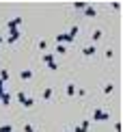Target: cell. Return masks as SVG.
I'll return each instance as SVG.
<instances>
[{
	"mask_svg": "<svg viewBox=\"0 0 123 132\" xmlns=\"http://www.w3.org/2000/svg\"><path fill=\"white\" fill-rule=\"evenodd\" d=\"M76 35H78V26H74L69 32H65V35H56V43L58 46H63V43H71L76 39Z\"/></svg>",
	"mask_w": 123,
	"mask_h": 132,
	"instance_id": "6da1fadb",
	"label": "cell"
},
{
	"mask_svg": "<svg viewBox=\"0 0 123 132\" xmlns=\"http://www.w3.org/2000/svg\"><path fill=\"white\" fill-rule=\"evenodd\" d=\"M15 97H17V102L22 104V106H26V108H32V106H35V100H32V97H28L24 91H20Z\"/></svg>",
	"mask_w": 123,
	"mask_h": 132,
	"instance_id": "7a4b0ae2",
	"label": "cell"
},
{
	"mask_svg": "<svg viewBox=\"0 0 123 132\" xmlns=\"http://www.w3.org/2000/svg\"><path fill=\"white\" fill-rule=\"evenodd\" d=\"M108 119H110V115L106 111H102V108H95L93 111V121H108Z\"/></svg>",
	"mask_w": 123,
	"mask_h": 132,
	"instance_id": "3957f363",
	"label": "cell"
},
{
	"mask_svg": "<svg viewBox=\"0 0 123 132\" xmlns=\"http://www.w3.org/2000/svg\"><path fill=\"white\" fill-rule=\"evenodd\" d=\"M41 61L46 63V65H48L50 69H58V65L54 63V54H52V52H46V54H43V56H41Z\"/></svg>",
	"mask_w": 123,
	"mask_h": 132,
	"instance_id": "277c9868",
	"label": "cell"
},
{
	"mask_svg": "<svg viewBox=\"0 0 123 132\" xmlns=\"http://www.w3.org/2000/svg\"><path fill=\"white\" fill-rule=\"evenodd\" d=\"M22 18H13V20H9L7 22V30H17V26H22Z\"/></svg>",
	"mask_w": 123,
	"mask_h": 132,
	"instance_id": "5b68a950",
	"label": "cell"
},
{
	"mask_svg": "<svg viewBox=\"0 0 123 132\" xmlns=\"http://www.w3.org/2000/svg\"><path fill=\"white\" fill-rule=\"evenodd\" d=\"M22 37V32H20V28L17 30H9V37H7V43H15Z\"/></svg>",
	"mask_w": 123,
	"mask_h": 132,
	"instance_id": "8992f818",
	"label": "cell"
},
{
	"mask_svg": "<svg viewBox=\"0 0 123 132\" xmlns=\"http://www.w3.org/2000/svg\"><path fill=\"white\" fill-rule=\"evenodd\" d=\"M52 95H54V89L52 87H46V89H43V93H41V100H52Z\"/></svg>",
	"mask_w": 123,
	"mask_h": 132,
	"instance_id": "52a82bcc",
	"label": "cell"
},
{
	"mask_svg": "<svg viewBox=\"0 0 123 132\" xmlns=\"http://www.w3.org/2000/svg\"><path fill=\"white\" fill-rule=\"evenodd\" d=\"M95 52H97V46H95V43H93V46H86L84 50H82L84 56H95Z\"/></svg>",
	"mask_w": 123,
	"mask_h": 132,
	"instance_id": "ba28073f",
	"label": "cell"
},
{
	"mask_svg": "<svg viewBox=\"0 0 123 132\" xmlns=\"http://www.w3.org/2000/svg\"><path fill=\"white\" fill-rule=\"evenodd\" d=\"M0 104H2V106H9L11 104V95L7 91H2V95H0Z\"/></svg>",
	"mask_w": 123,
	"mask_h": 132,
	"instance_id": "9c48e42d",
	"label": "cell"
},
{
	"mask_svg": "<svg viewBox=\"0 0 123 132\" xmlns=\"http://www.w3.org/2000/svg\"><path fill=\"white\" fill-rule=\"evenodd\" d=\"M65 93H67V97H74V95H76V85H74V82H69V85H67Z\"/></svg>",
	"mask_w": 123,
	"mask_h": 132,
	"instance_id": "30bf717a",
	"label": "cell"
},
{
	"mask_svg": "<svg viewBox=\"0 0 123 132\" xmlns=\"http://www.w3.org/2000/svg\"><path fill=\"white\" fill-rule=\"evenodd\" d=\"M20 78L22 80H30L32 78V69H22L20 71Z\"/></svg>",
	"mask_w": 123,
	"mask_h": 132,
	"instance_id": "8fae6325",
	"label": "cell"
},
{
	"mask_svg": "<svg viewBox=\"0 0 123 132\" xmlns=\"http://www.w3.org/2000/svg\"><path fill=\"white\" fill-rule=\"evenodd\" d=\"M89 123H91V121H82L80 126H76L74 132H86V130H89Z\"/></svg>",
	"mask_w": 123,
	"mask_h": 132,
	"instance_id": "7c38bea8",
	"label": "cell"
},
{
	"mask_svg": "<svg viewBox=\"0 0 123 132\" xmlns=\"http://www.w3.org/2000/svg\"><path fill=\"white\" fill-rule=\"evenodd\" d=\"M102 37H104V32H102V28H97V30H93L91 39H93V41H99V39H102Z\"/></svg>",
	"mask_w": 123,
	"mask_h": 132,
	"instance_id": "4fadbf2b",
	"label": "cell"
},
{
	"mask_svg": "<svg viewBox=\"0 0 123 132\" xmlns=\"http://www.w3.org/2000/svg\"><path fill=\"white\" fill-rule=\"evenodd\" d=\"M84 15H86V18H95L97 11H95V7H86V9H84Z\"/></svg>",
	"mask_w": 123,
	"mask_h": 132,
	"instance_id": "5bb4252c",
	"label": "cell"
},
{
	"mask_svg": "<svg viewBox=\"0 0 123 132\" xmlns=\"http://www.w3.org/2000/svg\"><path fill=\"white\" fill-rule=\"evenodd\" d=\"M0 80H2V82L9 80V71H7V69H0Z\"/></svg>",
	"mask_w": 123,
	"mask_h": 132,
	"instance_id": "9a60e30c",
	"label": "cell"
},
{
	"mask_svg": "<svg viewBox=\"0 0 123 132\" xmlns=\"http://www.w3.org/2000/svg\"><path fill=\"white\" fill-rule=\"evenodd\" d=\"M112 91H115V85H110V82H108V85L104 87V93L108 95V93H112Z\"/></svg>",
	"mask_w": 123,
	"mask_h": 132,
	"instance_id": "2e32d148",
	"label": "cell"
},
{
	"mask_svg": "<svg viewBox=\"0 0 123 132\" xmlns=\"http://www.w3.org/2000/svg\"><path fill=\"white\" fill-rule=\"evenodd\" d=\"M0 132H13V126H9V123L4 126V123H2V126H0Z\"/></svg>",
	"mask_w": 123,
	"mask_h": 132,
	"instance_id": "e0dca14e",
	"label": "cell"
},
{
	"mask_svg": "<svg viewBox=\"0 0 123 132\" xmlns=\"http://www.w3.org/2000/svg\"><path fill=\"white\" fill-rule=\"evenodd\" d=\"M56 54H67V46H56Z\"/></svg>",
	"mask_w": 123,
	"mask_h": 132,
	"instance_id": "ac0fdd59",
	"label": "cell"
},
{
	"mask_svg": "<svg viewBox=\"0 0 123 132\" xmlns=\"http://www.w3.org/2000/svg\"><path fill=\"white\" fill-rule=\"evenodd\" d=\"M86 7H89L86 2H76V4H74V9H80V11H82V9H86Z\"/></svg>",
	"mask_w": 123,
	"mask_h": 132,
	"instance_id": "d6986e66",
	"label": "cell"
},
{
	"mask_svg": "<svg viewBox=\"0 0 123 132\" xmlns=\"http://www.w3.org/2000/svg\"><path fill=\"white\" fill-rule=\"evenodd\" d=\"M24 132H35V128H32L30 123H24Z\"/></svg>",
	"mask_w": 123,
	"mask_h": 132,
	"instance_id": "ffe728a7",
	"label": "cell"
},
{
	"mask_svg": "<svg viewBox=\"0 0 123 132\" xmlns=\"http://www.w3.org/2000/svg\"><path fill=\"white\" fill-rule=\"evenodd\" d=\"M46 48H48V41L41 39V41H39V50H46Z\"/></svg>",
	"mask_w": 123,
	"mask_h": 132,
	"instance_id": "44dd1931",
	"label": "cell"
},
{
	"mask_svg": "<svg viewBox=\"0 0 123 132\" xmlns=\"http://www.w3.org/2000/svg\"><path fill=\"white\" fill-rule=\"evenodd\" d=\"M2 41H4V39H2V37H0V43H2Z\"/></svg>",
	"mask_w": 123,
	"mask_h": 132,
	"instance_id": "7402d4cb",
	"label": "cell"
}]
</instances>
